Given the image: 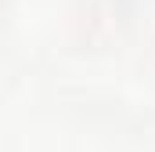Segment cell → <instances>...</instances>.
Instances as JSON below:
<instances>
[]
</instances>
